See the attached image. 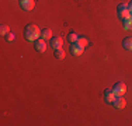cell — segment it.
Wrapping results in <instances>:
<instances>
[{
  "label": "cell",
  "instance_id": "cell-1",
  "mask_svg": "<svg viewBox=\"0 0 132 126\" xmlns=\"http://www.w3.org/2000/svg\"><path fill=\"white\" fill-rule=\"evenodd\" d=\"M24 38L28 42H35L38 38H41V30L35 24H28L24 28Z\"/></svg>",
  "mask_w": 132,
  "mask_h": 126
},
{
  "label": "cell",
  "instance_id": "cell-2",
  "mask_svg": "<svg viewBox=\"0 0 132 126\" xmlns=\"http://www.w3.org/2000/svg\"><path fill=\"white\" fill-rule=\"evenodd\" d=\"M111 90L114 91V94H115L117 97L124 95V94L127 93V84L122 83V81H118V83H115V84H114V87H112Z\"/></svg>",
  "mask_w": 132,
  "mask_h": 126
},
{
  "label": "cell",
  "instance_id": "cell-3",
  "mask_svg": "<svg viewBox=\"0 0 132 126\" xmlns=\"http://www.w3.org/2000/svg\"><path fill=\"white\" fill-rule=\"evenodd\" d=\"M49 41H51V43H49V45L52 46V49H53V50H56V49L62 48V45H63V38H62V37H59V35L52 37Z\"/></svg>",
  "mask_w": 132,
  "mask_h": 126
},
{
  "label": "cell",
  "instance_id": "cell-4",
  "mask_svg": "<svg viewBox=\"0 0 132 126\" xmlns=\"http://www.w3.org/2000/svg\"><path fill=\"white\" fill-rule=\"evenodd\" d=\"M34 46H35L37 52L44 53L46 50V42H45V39H44V38H38V39L34 42Z\"/></svg>",
  "mask_w": 132,
  "mask_h": 126
},
{
  "label": "cell",
  "instance_id": "cell-5",
  "mask_svg": "<svg viewBox=\"0 0 132 126\" xmlns=\"http://www.w3.org/2000/svg\"><path fill=\"white\" fill-rule=\"evenodd\" d=\"M18 2H20L21 8L26 10V11H31L35 7V2H34V0H18Z\"/></svg>",
  "mask_w": 132,
  "mask_h": 126
},
{
  "label": "cell",
  "instance_id": "cell-6",
  "mask_svg": "<svg viewBox=\"0 0 132 126\" xmlns=\"http://www.w3.org/2000/svg\"><path fill=\"white\" fill-rule=\"evenodd\" d=\"M112 105H114L117 109H124L125 105H127V101H125V98H124L122 95H119V97H115V100H114V102H112Z\"/></svg>",
  "mask_w": 132,
  "mask_h": 126
},
{
  "label": "cell",
  "instance_id": "cell-7",
  "mask_svg": "<svg viewBox=\"0 0 132 126\" xmlns=\"http://www.w3.org/2000/svg\"><path fill=\"white\" fill-rule=\"evenodd\" d=\"M84 48H81L80 45H77V43H72L70 45V53L73 56H80L81 53H83Z\"/></svg>",
  "mask_w": 132,
  "mask_h": 126
},
{
  "label": "cell",
  "instance_id": "cell-8",
  "mask_svg": "<svg viewBox=\"0 0 132 126\" xmlns=\"http://www.w3.org/2000/svg\"><path fill=\"white\" fill-rule=\"evenodd\" d=\"M115 94H114V91L112 90H105L104 91V100H105V102H108V104H112L114 102V100H115Z\"/></svg>",
  "mask_w": 132,
  "mask_h": 126
},
{
  "label": "cell",
  "instance_id": "cell-9",
  "mask_svg": "<svg viewBox=\"0 0 132 126\" xmlns=\"http://www.w3.org/2000/svg\"><path fill=\"white\" fill-rule=\"evenodd\" d=\"M122 46H124L127 50L132 52V37H127L124 41H122Z\"/></svg>",
  "mask_w": 132,
  "mask_h": 126
},
{
  "label": "cell",
  "instance_id": "cell-10",
  "mask_svg": "<svg viewBox=\"0 0 132 126\" xmlns=\"http://www.w3.org/2000/svg\"><path fill=\"white\" fill-rule=\"evenodd\" d=\"M41 38H44V39H51L52 38V31L49 30V28H44L42 31H41Z\"/></svg>",
  "mask_w": 132,
  "mask_h": 126
},
{
  "label": "cell",
  "instance_id": "cell-11",
  "mask_svg": "<svg viewBox=\"0 0 132 126\" xmlns=\"http://www.w3.org/2000/svg\"><path fill=\"white\" fill-rule=\"evenodd\" d=\"M118 15H119V18H121V20H125V18H128V17H131V11L128 10H121V11H118Z\"/></svg>",
  "mask_w": 132,
  "mask_h": 126
},
{
  "label": "cell",
  "instance_id": "cell-12",
  "mask_svg": "<svg viewBox=\"0 0 132 126\" xmlns=\"http://www.w3.org/2000/svg\"><path fill=\"white\" fill-rule=\"evenodd\" d=\"M122 25H124L125 30H132V15L128 18H125L124 23H122Z\"/></svg>",
  "mask_w": 132,
  "mask_h": 126
},
{
  "label": "cell",
  "instance_id": "cell-13",
  "mask_svg": "<svg viewBox=\"0 0 132 126\" xmlns=\"http://www.w3.org/2000/svg\"><path fill=\"white\" fill-rule=\"evenodd\" d=\"M77 39H79V35H77L76 32H70V34L68 35V41H69L70 43H76Z\"/></svg>",
  "mask_w": 132,
  "mask_h": 126
},
{
  "label": "cell",
  "instance_id": "cell-14",
  "mask_svg": "<svg viewBox=\"0 0 132 126\" xmlns=\"http://www.w3.org/2000/svg\"><path fill=\"white\" fill-rule=\"evenodd\" d=\"M77 45H80L81 48H86L87 45H89V41H87V38H84V37H79V39H77Z\"/></svg>",
  "mask_w": 132,
  "mask_h": 126
},
{
  "label": "cell",
  "instance_id": "cell-15",
  "mask_svg": "<svg viewBox=\"0 0 132 126\" xmlns=\"http://www.w3.org/2000/svg\"><path fill=\"white\" fill-rule=\"evenodd\" d=\"M55 58H56V59H59V60L65 59V50L62 49V48L56 49V50H55Z\"/></svg>",
  "mask_w": 132,
  "mask_h": 126
},
{
  "label": "cell",
  "instance_id": "cell-16",
  "mask_svg": "<svg viewBox=\"0 0 132 126\" xmlns=\"http://www.w3.org/2000/svg\"><path fill=\"white\" fill-rule=\"evenodd\" d=\"M10 32V27H9L7 24H2L0 25V34H2V35H7V34Z\"/></svg>",
  "mask_w": 132,
  "mask_h": 126
},
{
  "label": "cell",
  "instance_id": "cell-17",
  "mask_svg": "<svg viewBox=\"0 0 132 126\" xmlns=\"http://www.w3.org/2000/svg\"><path fill=\"white\" fill-rule=\"evenodd\" d=\"M14 38H15V35L13 32H9L7 35H6V41H7V42H11V41H14Z\"/></svg>",
  "mask_w": 132,
  "mask_h": 126
},
{
  "label": "cell",
  "instance_id": "cell-18",
  "mask_svg": "<svg viewBox=\"0 0 132 126\" xmlns=\"http://www.w3.org/2000/svg\"><path fill=\"white\" fill-rule=\"evenodd\" d=\"M127 8H128V4H127V3H121V4H118V11L127 10Z\"/></svg>",
  "mask_w": 132,
  "mask_h": 126
},
{
  "label": "cell",
  "instance_id": "cell-19",
  "mask_svg": "<svg viewBox=\"0 0 132 126\" xmlns=\"http://www.w3.org/2000/svg\"><path fill=\"white\" fill-rule=\"evenodd\" d=\"M128 10L131 11V14H132V2L129 3V4H128Z\"/></svg>",
  "mask_w": 132,
  "mask_h": 126
}]
</instances>
